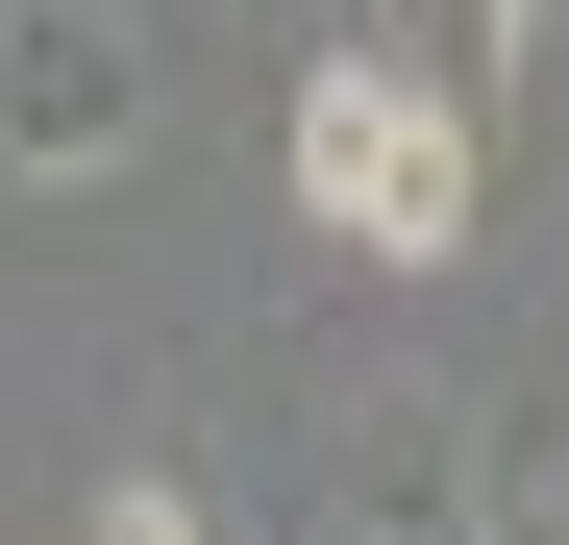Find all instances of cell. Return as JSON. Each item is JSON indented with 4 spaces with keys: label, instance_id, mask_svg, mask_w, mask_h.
I'll return each instance as SVG.
<instances>
[{
    "label": "cell",
    "instance_id": "4",
    "mask_svg": "<svg viewBox=\"0 0 569 545\" xmlns=\"http://www.w3.org/2000/svg\"><path fill=\"white\" fill-rule=\"evenodd\" d=\"M74 545H223V521L173 496V472H100V496H74Z\"/></svg>",
    "mask_w": 569,
    "mask_h": 545
},
{
    "label": "cell",
    "instance_id": "1",
    "mask_svg": "<svg viewBox=\"0 0 569 545\" xmlns=\"http://www.w3.org/2000/svg\"><path fill=\"white\" fill-rule=\"evenodd\" d=\"M272 199L347 272H446L470 199H496V100H446L397 26H347V50H298V100H272Z\"/></svg>",
    "mask_w": 569,
    "mask_h": 545
},
{
    "label": "cell",
    "instance_id": "3",
    "mask_svg": "<svg viewBox=\"0 0 569 545\" xmlns=\"http://www.w3.org/2000/svg\"><path fill=\"white\" fill-rule=\"evenodd\" d=\"M397 50H421V75H446V100H496V75H520V50H545V0H397Z\"/></svg>",
    "mask_w": 569,
    "mask_h": 545
},
{
    "label": "cell",
    "instance_id": "2",
    "mask_svg": "<svg viewBox=\"0 0 569 545\" xmlns=\"http://www.w3.org/2000/svg\"><path fill=\"white\" fill-rule=\"evenodd\" d=\"M149 149V26L124 0H0V174L26 199H100Z\"/></svg>",
    "mask_w": 569,
    "mask_h": 545
}]
</instances>
